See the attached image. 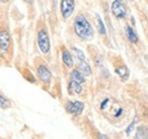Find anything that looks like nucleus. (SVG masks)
Listing matches in <instances>:
<instances>
[{"label": "nucleus", "mask_w": 148, "mask_h": 139, "mask_svg": "<svg viewBox=\"0 0 148 139\" xmlns=\"http://www.w3.org/2000/svg\"><path fill=\"white\" fill-rule=\"evenodd\" d=\"M0 1H1V2H2V3H6V2H8V1H9V0H0Z\"/></svg>", "instance_id": "obj_22"}, {"label": "nucleus", "mask_w": 148, "mask_h": 139, "mask_svg": "<svg viewBox=\"0 0 148 139\" xmlns=\"http://www.w3.org/2000/svg\"><path fill=\"white\" fill-rule=\"evenodd\" d=\"M37 42L40 52L45 55L48 54L50 51V38H49V35H48V32L46 28H41L38 32Z\"/></svg>", "instance_id": "obj_2"}, {"label": "nucleus", "mask_w": 148, "mask_h": 139, "mask_svg": "<svg viewBox=\"0 0 148 139\" xmlns=\"http://www.w3.org/2000/svg\"><path fill=\"white\" fill-rule=\"evenodd\" d=\"M97 138H98V139H108V137H107L106 135H103V134H98Z\"/></svg>", "instance_id": "obj_20"}, {"label": "nucleus", "mask_w": 148, "mask_h": 139, "mask_svg": "<svg viewBox=\"0 0 148 139\" xmlns=\"http://www.w3.org/2000/svg\"><path fill=\"white\" fill-rule=\"evenodd\" d=\"M26 2H29V3H31V2H33V0H25Z\"/></svg>", "instance_id": "obj_23"}, {"label": "nucleus", "mask_w": 148, "mask_h": 139, "mask_svg": "<svg viewBox=\"0 0 148 139\" xmlns=\"http://www.w3.org/2000/svg\"><path fill=\"white\" fill-rule=\"evenodd\" d=\"M96 23H97V28H98V32H99L101 35L106 34V27H105V25H104V23H103L101 18L99 17L98 15H97V20H96Z\"/></svg>", "instance_id": "obj_15"}, {"label": "nucleus", "mask_w": 148, "mask_h": 139, "mask_svg": "<svg viewBox=\"0 0 148 139\" xmlns=\"http://www.w3.org/2000/svg\"><path fill=\"white\" fill-rule=\"evenodd\" d=\"M10 106H12L10 101H9L6 96L0 95V107H1V109H3V110H6V109H9Z\"/></svg>", "instance_id": "obj_16"}, {"label": "nucleus", "mask_w": 148, "mask_h": 139, "mask_svg": "<svg viewBox=\"0 0 148 139\" xmlns=\"http://www.w3.org/2000/svg\"><path fill=\"white\" fill-rule=\"evenodd\" d=\"M65 110L72 115H80L84 110V104L81 101H67L65 103Z\"/></svg>", "instance_id": "obj_4"}, {"label": "nucleus", "mask_w": 148, "mask_h": 139, "mask_svg": "<svg viewBox=\"0 0 148 139\" xmlns=\"http://www.w3.org/2000/svg\"><path fill=\"white\" fill-rule=\"evenodd\" d=\"M122 113V109H119V111H117V113H115V117L117 118V117H120V114Z\"/></svg>", "instance_id": "obj_21"}, {"label": "nucleus", "mask_w": 148, "mask_h": 139, "mask_svg": "<svg viewBox=\"0 0 148 139\" xmlns=\"http://www.w3.org/2000/svg\"><path fill=\"white\" fill-rule=\"evenodd\" d=\"M72 50V52L75 54V58H76V60H86V54L83 53V51H81L80 49H77V48H72L71 49Z\"/></svg>", "instance_id": "obj_17"}, {"label": "nucleus", "mask_w": 148, "mask_h": 139, "mask_svg": "<svg viewBox=\"0 0 148 139\" xmlns=\"http://www.w3.org/2000/svg\"><path fill=\"white\" fill-rule=\"evenodd\" d=\"M125 34H127V37L132 44H137L139 38H138V35L137 33L133 31V28L130 26V25H127L125 26Z\"/></svg>", "instance_id": "obj_13"}, {"label": "nucleus", "mask_w": 148, "mask_h": 139, "mask_svg": "<svg viewBox=\"0 0 148 139\" xmlns=\"http://www.w3.org/2000/svg\"><path fill=\"white\" fill-rule=\"evenodd\" d=\"M115 72H116V75L120 77V79H121L122 82H127L130 76V71L125 66H121V67L115 68Z\"/></svg>", "instance_id": "obj_12"}, {"label": "nucleus", "mask_w": 148, "mask_h": 139, "mask_svg": "<svg viewBox=\"0 0 148 139\" xmlns=\"http://www.w3.org/2000/svg\"><path fill=\"white\" fill-rule=\"evenodd\" d=\"M37 76L39 80L43 84H50L51 82V72L45 65H40L37 68Z\"/></svg>", "instance_id": "obj_7"}, {"label": "nucleus", "mask_w": 148, "mask_h": 139, "mask_svg": "<svg viewBox=\"0 0 148 139\" xmlns=\"http://www.w3.org/2000/svg\"><path fill=\"white\" fill-rule=\"evenodd\" d=\"M75 8L74 0H62L60 1V13L64 19H69L72 16Z\"/></svg>", "instance_id": "obj_5"}, {"label": "nucleus", "mask_w": 148, "mask_h": 139, "mask_svg": "<svg viewBox=\"0 0 148 139\" xmlns=\"http://www.w3.org/2000/svg\"><path fill=\"white\" fill-rule=\"evenodd\" d=\"M82 90H83V88L81 86V84H79L74 80H71L69 83V93L71 95H80V94H82Z\"/></svg>", "instance_id": "obj_11"}, {"label": "nucleus", "mask_w": 148, "mask_h": 139, "mask_svg": "<svg viewBox=\"0 0 148 139\" xmlns=\"http://www.w3.org/2000/svg\"><path fill=\"white\" fill-rule=\"evenodd\" d=\"M133 139H148V128L146 126H139L136 130Z\"/></svg>", "instance_id": "obj_14"}, {"label": "nucleus", "mask_w": 148, "mask_h": 139, "mask_svg": "<svg viewBox=\"0 0 148 139\" xmlns=\"http://www.w3.org/2000/svg\"><path fill=\"white\" fill-rule=\"evenodd\" d=\"M77 69L84 75V77H90L92 74L91 67L87 62V60H77Z\"/></svg>", "instance_id": "obj_8"}, {"label": "nucleus", "mask_w": 148, "mask_h": 139, "mask_svg": "<svg viewBox=\"0 0 148 139\" xmlns=\"http://www.w3.org/2000/svg\"><path fill=\"white\" fill-rule=\"evenodd\" d=\"M74 32L79 38L83 41H90L93 37V28L89 20L82 15H77L74 18Z\"/></svg>", "instance_id": "obj_1"}, {"label": "nucleus", "mask_w": 148, "mask_h": 139, "mask_svg": "<svg viewBox=\"0 0 148 139\" xmlns=\"http://www.w3.org/2000/svg\"><path fill=\"white\" fill-rule=\"evenodd\" d=\"M136 122H137V120L134 119V120L129 124V127H128V129H127V135H128V136H130V135L132 134V131H133V129H134V126H136Z\"/></svg>", "instance_id": "obj_18"}, {"label": "nucleus", "mask_w": 148, "mask_h": 139, "mask_svg": "<svg viewBox=\"0 0 148 139\" xmlns=\"http://www.w3.org/2000/svg\"><path fill=\"white\" fill-rule=\"evenodd\" d=\"M108 103H110V99H105V100L101 102V104H100V109H101V110H104V109H105V106H107Z\"/></svg>", "instance_id": "obj_19"}, {"label": "nucleus", "mask_w": 148, "mask_h": 139, "mask_svg": "<svg viewBox=\"0 0 148 139\" xmlns=\"http://www.w3.org/2000/svg\"><path fill=\"white\" fill-rule=\"evenodd\" d=\"M70 78H71V80H74V82H76V83H79V84H81V85L86 83V77H84V75H83L79 69L72 70L71 74H70Z\"/></svg>", "instance_id": "obj_10"}, {"label": "nucleus", "mask_w": 148, "mask_h": 139, "mask_svg": "<svg viewBox=\"0 0 148 139\" xmlns=\"http://www.w3.org/2000/svg\"><path fill=\"white\" fill-rule=\"evenodd\" d=\"M112 14L117 19H123L127 16V6L122 0H114L111 6Z\"/></svg>", "instance_id": "obj_3"}, {"label": "nucleus", "mask_w": 148, "mask_h": 139, "mask_svg": "<svg viewBox=\"0 0 148 139\" xmlns=\"http://www.w3.org/2000/svg\"><path fill=\"white\" fill-rule=\"evenodd\" d=\"M62 60H63V63L66 68H72L74 66V60H73V55L72 53L70 52L69 50H64L62 53Z\"/></svg>", "instance_id": "obj_9"}, {"label": "nucleus", "mask_w": 148, "mask_h": 139, "mask_svg": "<svg viewBox=\"0 0 148 139\" xmlns=\"http://www.w3.org/2000/svg\"><path fill=\"white\" fill-rule=\"evenodd\" d=\"M10 48V34L7 30L0 31V54H5Z\"/></svg>", "instance_id": "obj_6"}]
</instances>
